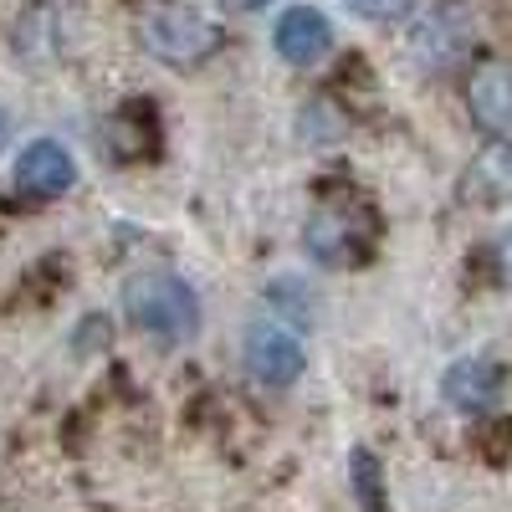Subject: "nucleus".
<instances>
[{
  "mask_svg": "<svg viewBox=\"0 0 512 512\" xmlns=\"http://www.w3.org/2000/svg\"><path fill=\"white\" fill-rule=\"evenodd\" d=\"M11 180H16V190L21 195H31V200H57V195H67L72 185H77V159H72V149L62 144V139H31V144H21V154H16V164H11Z\"/></svg>",
  "mask_w": 512,
  "mask_h": 512,
  "instance_id": "obj_6",
  "label": "nucleus"
},
{
  "mask_svg": "<svg viewBox=\"0 0 512 512\" xmlns=\"http://www.w3.org/2000/svg\"><path fill=\"white\" fill-rule=\"evenodd\" d=\"M344 6L359 16V21H405L410 16V6H415V0H344Z\"/></svg>",
  "mask_w": 512,
  "mask_h": 512,
  "instance_id": "obj_11",
  "label": "nucleus"
},
{
  "mask_svg": "<svg viewBox=\"0 0 512 512\" xmlns=\"http://www.w3.org/2000/svg\"><path fill=\"white\" fill-rule=\"evenodd\" d=\"M221 6H226V11H241V16H251V11H267L272 0H221Z\"/></svg>",
  "mask_w": 512,
  "mask_h": 512,
  "instance_id": "obj_13",
  "label": "nucleus"
},
{
  "mask_svg": "<svg viewBox=\"0 0 512 512\" xmlns=\"http://www.w3.org/2000/svg\"><path fill=\"white\" fill-rule=\"evenodd\" d=\"M303 246L318 267H359L374 246V216L359 205H318L303 226Z\"/></svg>",
  "mask_w": 512,
  "mask_h": 512,
  "instance_id": "obj_5",
  "label": "nucleus"
},
{
  "mask_svg": "<svg viewBox=\"0 0 512 512\" xmlns=\"http://www.w3.org/2000/svg\"><path fill=\"white\" fill-rule=\"evenodd\" d=\"M123 318L159 344H190L200 333V292L175 272H134L118 292Z\"/></svg>",
  "mask_w": 512,
  "mask_h": 512,
  "instance_id": "obj_1",
  "label": "nucleus"
},
{
  "mask_svg": "<svg viewBox=\"0 0 512 512\" xmlns=\"http://www.w3.org/2000/svg\"><path fill=\"white\" fill-rule=\"evenodd\" d=\"M139 41L164 67H200L221 52V26L180 0H154L139 16Z\"/></svg>",
  "mask_w": 512,
  "mask_h": 512,
  "instance_id": "obj_2",
  "label": "nucleus"
},
{
  "mask_svg": "<svg viewBox=\"0 0 512 512\" xmlns=\"http://www.w3.org/2000/svg\"><path fill=\"white\" fill-rule=\"evenodd\" d=\"M241 364H246V379L256 384V390H292L308 369V344L292 323L256 318L241 333Z\"/></svg>",
  "mask_w": 512,
  "mask_h": 512,
  "instance_id": "obj_3",
  "label": "nucleus"
},
{
  "mask_svg": "<svg viewBox=\"0 0 512 512\" xmlns=\"http://www.w3.org/2000/svg\"><path fill=\"white\" fill-rule=\"evenodd\" d=\"M272 47L287 67H318L333 52V26L318 6H287L272 26Z\"/></svg>",
  "mask_w": 512,
  "mask_h": 512,
  "instance_id": "obj_8",
  "label": "nucleus"
},
{
  "mask_svg": "<svg viewBox=\"0 0 512 512\" xmlns=\"http://www.w3.org/2000/svg\"><path fill=\"white\" fill-rule=\"evenodd\" d=\"M477 47V11L466 0H441L410 31V57L420 72H451Z\"/></svg>",
  "mask_w": 512,
  "mask_h": 512,
  "instance_id": "obj_4",
  "label": "nucleus"
},
{
  "mask_svg": "<svg viewBox=\"0 0 512 512\" xmlns=\"http://www.w3.org/2000/svg\"><path fill=\"white\" fill-rule=\"evenodd\" d=\"M6 139H11V118L0 113V149H6Z\"/></svg>",
  "mask_w": 512,
  "mask_h": 512,
  "instance_id": "obj_14",
  "label": "nucleus"
},
{
  "mask_svg": "<svg viewBox=\"0 0 512 512\" xmlns=\"http://www.w3.org/2000/svg\"><path fill=\"white\" fill-rule=\"evenodd\" d=\"M466 108L487 139H512V62H482L466 77Z\"/></svg>",
  "mask_w": 512,
  "mask_h": 512,
  "instance_id": "obj_9",
  "label": "nucleus"
},
{
  "mask_svg": "<svg viewBox=\"0 0 512 512\" xmlns=\"http://www.w3.org/2000/svg\"><path fill=\"white\" fill-rule=\"evenodd\" d=\"M502 384H507V369L492 354H466L441 374V395L461 415H487L502 400Z\"/></svg>",
  "mask_w": 512,
  "mask_h": 512,
  "instance_id": "obj_7",
  "label": "nucleus"
},
{
  "mask_svg": "<svg viewBox=\"0 0 512 512\" xmlns=\"http://www.w3.org/2000/svg\"><path fill=\"white\" fill-rule=\"evenodd\" d=\"M349 487H354L364 512H390L379 502V461H374V451H354L349 456Z\"/></svg>",
  "mask_w": 512,
  "mask_h": 512,
  "instance_id": "obj_10",
  "label": "nucleus"
},
{
  "mask_svg": "<svg viewBox=\"0 0 512 512\" xmlns=\"http://www.w3.org/2000/svg\"><path fill=\"white\" fill-rule=\"evenodd\" d=\"M497 267H502V277L512 282V231L497 236Z\"/></svg>",
  "mask_w": 512,
  "mask_h": 512,
  "instance_id": "obj_12",
  "label": "nucleus"
}]
</instances>
